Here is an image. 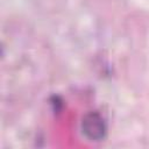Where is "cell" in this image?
I'll return each instance as SVG.
<instances>
[{"label":"cell","mask_w":149,"mask_h":149,"mask_svg":"<svg viewBox=\"0 0 149 149\" xmlns=\"http://www.w3.org/2000/svg\"><path fill=\"white\" fill-rule=\"evenodd\" d=\"M81 130L90 141H101L107 133V126L104 118L97 112H90L81 120Z\"/></svg>","instance_id":"cell-1"}]
</instances>
